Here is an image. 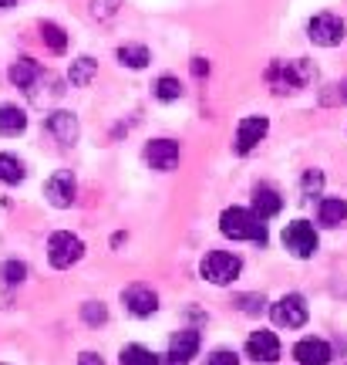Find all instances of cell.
<instances>
[{"mask_svg":"<svg viewBox=\"0 0 347 365\" xmlns=\"http://www.w3.org/2000/svg\"><path fill=\"white\" fill-rule=\"evenodd\" d=\"M219 230L230 237V240H253V244H267V227L253 210L243 207H230L223 210L219 217Z\"/></svg>","mask_w":347,"mask_h":365,"instance_id":"obj_1","label":"cell"},{"mask_svg":"<svg viewBox=\"0 0 347 365\" xmlns=\"http://www.w3.org/2000/svg\"><path fill=\"white\" fill-rule=\"evenodd\" d=\"M85 318H88V322H105L108 312H105L102 304H98V308H95V304H85Z\"/></svg>","mask_w":347,"mask_h":365,"instance_id":"obj_29","label":"cell"},{"mask_svg":"<svg viewBox=\"0 0 347 365\" xmlns=\"http://www.w3.org/2000/svg\"><path fill=\"white\" fill-rule=\"evenodd\" d=\"M0 277H4V284H21L27 277V267L21 261H7L0 267Z\"/></svg>","mask_w":347,"mask_h":365,"instance_id":"obj_25","label":"cell"},{"mask_svg":"<svg viewBox=\"0 0 347 365\" xmlns=\"http://www.w3.org/2000/svg\"><path fill=\"white\" fill-rule=\"evenodd\" d=\"M78 365H105L102 355H95V352H85L81 359H78Z\"/></svg>","mask_w":347,"mask_h":365,"instance_id":"obj_30","label":"cell"},{"mask_svg":"<svg viewBox=\"0 0 347 365\" xmlns=\"http://www.w3.org/2000/svg\"><path fill=\"white\" fill-rule=\"evenodd\" d=\"M283 207L280 193L273 190V186H257L253 190V213H257L260 220H270V217H277Z\"/></svg>","mask_w":347,"mask_h":365,"instance_id":"obj_14","label":"cell"},{"mask_svg":"<svg viewBox=\"0 0 347 365\" xmlns=\"http://www.w3.org/2000/svg\"><path fill=\"white\" fill-rule=\"evenodd\" d=\"M317 220H321L324 227H341V223L347 220V200H341V196H327V200H321Z\"/></svg>","mask_w":347,"mask_h":365,"instance_id":"obj_18","label":"cell"},{"mask_svg":"<svg viewBox=\"0 0 347 365\" xmlns=\"http://www.w3.org/2000/svg\"><path fill=\"white\" fill-rule=\"evenodd\" d=\"M145 163L159 173H169L179 166V143L172 139H155V143L145 145Z\"/></svg>","mask_w":347,"mask_h":365,"instance_id":"obj_9","label":"cell"},{"mask_svg":"<svg viewBox=\"0 0 347 365\" xmlns=\"http://www.w3.org/2000/svg\"><path fill=\"white\" fill-rule=\"evenodd\" d=\"M122 365H159V355L149 352L145 345H125L122 349Z\"/></svg>","mask_w":347,"mask_h":365,"instance_id":"obj_22","label":"cell"},{"mask_svg":"<svg viewBox=\"0 0 347 365\" xmlns=\"http://www.w3.org/2000/svg\"><path fill=\"white\" fill-rule=\"evenodd\" d=\"M24 176H27L24 159L11 156V153H0V182H11V186H17V182H24Z\"/></svg>","mask_w":347,"mask_h":365,"instance_id":"obj_19","label":"cell"},{"mask_svg":"<svg viewBox=\"0 0 347 365\" xmlns=\"http://www.w3.org/2000/svg\"><path fill=\"white\" fill-rule=\"evenodd\" d=\"M321 186H324V176L317 170H310L307 176H304V193H307V196H314L317 190H321Z\"/></svg>","mask_w":347,"mask_h":365,"instance_id":"obj_27","label":"cell"},{"mask_svg":"<svg viewBox=\"0 0 347 365\" xmlns=\"http://www.w3.org/2000/svg\"><path fill=\"white\" fill-rule=\"evenodd\" d=\"M11 4H14V0H0V7H11Z\"/></svg>","mask_w":347,"mask_h":365,"instance_id":"obj_32","label":"cell"},{"mask_svg":"<svg viewBox=\"0 0 347 365\" xmlns=\"http://www.w3.org/2000/svg\"><path fill=\"white\" fill-rule=\"evenodd\" d=\"M193 75H199V78H203V75H209V65L203 61V58H196V61H193Z\"/></svg>","mask_w":347,"mask_h":365,"instance_id":"obj_31","label":"cell"},{"mask_svg":"<svg viewBox=\"0 0 347 365\" xmlns=\"http://www.w3.org/2000/svg\"><path fill=\"white\" fill-rule=\"evenodd\" d=\"M118 61L125 68H135V71H139V68H145L152 61V54H149L145 44H122V48H118Z\"/></svg>","mask_w":347,"mask_h":365,"instance_id":"obj_20","label":"cell"},{"mask_svg":"<svg viewBox=\"0 0 347 365\" xmlns=\"http://www.w3.org/2000/svg\"><path fill=\"white\" fill-rule=\"evenodd\" d=\"M155 98H159V102H176V98H182V85H179V78L166 75V78L155 81Z\"/></svg>","mask_w":347,"mask_h":365,"instance_id":"obj_24","label":"cell"},{"mask_svg":"<svg viewBox=\"0 0 347 365\" xmlns=\"http://www.w3.org/2000/svg\"><path fill=\"white\" fill-rule=\"evenodd\" d=\"M75 193H78V182L68 170H58L54 176H48V182H44V196H48V203L58 210L71 207V203H75Z\"/></svg>","mask_w":347,"mask_h":365,"instance_id":"obj_7","label":"cell"},{"mask_svg":"<svg viewBox=\"0 0 347 365\" xmlns=\"http://www.w3.org/2000/svg\"><path fill=\"white\" fill-rule=\"evenodd\" d=\"M243 271V264L236 254H226V250H209L203 264H199V274L206 277L209 284H233Z\"/></svg>","mask_w":347,"mask_h":365,"instance_id":"obj_2","label":"cell"},{"mask_svg":"<svg viewBox=\"0 0 347 365\" xmlns=\"http://www.w3.org/2000/svg\"><path fill=\"white\" fill-rule=\"evenodd\" d=\"M294 359L300 365H331V345L324 339H304L297 341Z\"/></svg>","mask_w":347,"mask_h":365,"instance_id":"obj_12","label":"cell"},{"mask_svg":"<svg viewBox=\"0 0 347 365\" xmlns=\"http://www.w3.org/2000/svg\"><path fill=\"white\" fill-rule=\"evenodd\" d=\"M38 78H41V65L34 61V58H21V61H14L11 65V81L17 85V88L34 91Z\"/></svg>","mask_w":347,"mask_h":365,"instance_id":"obj_16","label":"cell"},{"mask_svg":"<svg viewBox=\"0 0 347 365\" xmlns=\"http://www.w3.org/2000/svg\"><path fill=\"white\" fill-rule=\"evenodd\" d=\"M41 41H44V44H48L54 54H65V51H68V34H65V27L54 24V21H44V24H41Z\"/></svg>","mask_w":347,"mask_h":365,"instance_id":"obj_21","label":"cell"},{"mask_svg":"<svg viewBox=\"0 0 347 365\" xmlns=\"http://www.w3.org/2000/svg\"><path fill=\"white\" fill-rule=\"evenodd\" d=\"M344 34H347V27L337 14H317V17H310V24H307V38L314 44H321V48H337L344 41Z\"/></svg>","mask_w":347,"mask_h":365,"instance_id":"obj_5","label":"cell"},{"mask_svg":"<svg viewBox=\"0 0 347 365\" xmlns=\"http://www.w3.org/2000/svg\"><path fill=\"white\" fill-rule=\"evenodd\" d=\"M196 352H199V331H193V328H182L169 339V355H176L182 362H189Z\"/></svg>","mask_w":347,"mask_h":365,"instance_id":"obj_15","label":"cell"},{"mask_svg":"<svg viewBox=\"0 0 347 365\" xmlns=\"http://www.w3.org/2000/svg\"><path fill=\"white\" fill-rule=\"evenodd\" d=\"M270 314L280 328H300L307 322V301L300 298V294H283L280 301H273Z\"/></svg>","mask_w":347,"mask_h":365,"instance_id":"obj_6","label":"cell"},{"mask_svg":"<svg viewBox=\"0 0 347 365\" xmlns=\"http://www.w3.org/2000/svg\"><path fill=\"white\" fill-rule=\"evenodd\" d=\"M118 4H122V0H95V14H102V17H112Z\"/></svg>","mask_w":347,"mask_h":365,"instance_id":"obj_28","label":"cell"},{"mask_svg":"<svg viewBox=\"0 0 347 365\" xmlns=\"http://www.w3.org/2000/svg\"><path fill=\"white\" fill-rule=\"evenodd\" d=\"M48 132H51L61 145H75L78 143V118L71 115V112H54V115H48Z\"/></svg>","mask_w":347,"mask_h":365,"instance_id":"obj_13","label":"cell"},{"mask_svg":"<svg viewBox=\"0 0 347 365\" xmlns=\"http://www.w3.org/2000/svg\"><path fill=\"white\" fill-rule=\"evenodd\" d=\"M91 75H95V61L91 58H78L75 65H71V71H68V78H71L75 88H85L91 81Z\"/></svg>","mask_w":347,"mask_h":365,"instance_id":"obj_23","label":"cell"},{"mask_svg":"<svg viewBox=\"0 0 347 365\" xmlns=\"http://www.w3.org/2000/svg\"><path fill=\"white\" fill-rule=\"evenodd\" d=\"M27 129V112L24 108H17V105H0V135H21Z\"/></svg>","mask_w":347,"mask_h":365,"instance_id":"obj_17","label":"cell"},{"mask_svg":"<svg viewBox=\"0 0 347 365\" xmlns=\"http://www.w3.org/2000/svg\"><path fill=\"white\" fill-rule=\"evenodd\" d=\"M267 129H270V122L263 115H246L243 122H240V129H236V153H240V156L253 153V149L263 143Z\"/></svg>","mask_w":347,"mask_h":365,"instance_id":"obj_8","label":"cell"},{"mask_svg":"<svg viewBox=\"0 0 347 365\" xmlns=\"http://www.w3.org/2000/svg\"><path fill=\"white\" fill-rule=\"evenodd\" d=\"M209 365H240V355L230 352V349H216L209 355Z\"/></svg>","mask_w":347,"mask_h":365,"instance_id":"obj_26","label":"cell"},{"mask_svg":"<svg viewBox=\"0 0 347 365\" xmlns=\"http://www.w3.org/2000/svg\"><path fill=\"white\" fill-rule=\"evenodd\" d=\"M246 352H250V359H257V362H277V359H280V341H277L273 331H263V328H260V331L250 335Z\"/></svg>","mask_w":347,"mask_h":365,"instance_id":"obj_10","label":"cell"},{"mask_svg":"<svg viewBox=\"0 0 347 365\" xmlns=\"http://www.w3.org/2000/svg\"><path fill=\"white\" fill-rule=\"evenodd\" d=\"M125 308H129L135 318H149V314L159 308V298H155V291L152 287H142V284H132L125 294Z\"/></svg>","mask_w":347,"mask_h":365,"instance_id":"obj_11","label":"cell"},{"mask_svg":"<svg viewBox=\"0 0 347 365\" xmlns=\"http://www.w3.org/2000/svg\"><path fill=\"white\" fill-rule=\"evenodd\" d=\"M81 254H85L81 237L68 234V230H58V234H51V240H48V261H51V267H58V271H65V267L78 264L81 261Z\"/></svg>","mask_w":347,"mask_h":365,"instance_id":"obj_4","label":"cell"},{"mask_svg":"<svg viewBox=\"0 0 347 365\" xmlns=\"http://www.w3.org/2000/svg\"><path fill=\"white\" fill-rule=\"evenodd\" d=\"M317 230L310 227L307 220H294L283 227V247L290 250L294 257H300V261H307V257H314L317 254Z\"/></svg>","mask_w":347,"mask_h":365,"instance_id":"obj_3","label":"cell"}]
</instances>
